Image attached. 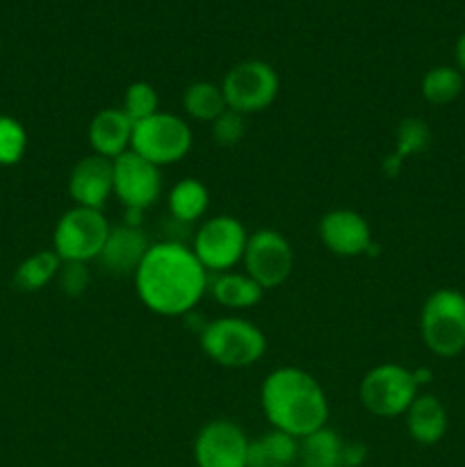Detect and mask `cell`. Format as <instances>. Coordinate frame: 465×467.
Masks as SVG:
<instances>
[{
  "label": "cell",
  "instance_id": "1",
  "mask_svg": "<svg viewBox=\"0 0 465 467\" xmlns=\"http://www.w3.org/2000/svg\"><path fill=\"white\" fill-rule=\"evenodd\" d=\"M132 281L137 296L150 313L160 317H185L194 313L208 292L210 274L190 246L162 240L150 244Z\"/></svg>",
  "mask_w": 465,
  "mask_h": 467
},
{
  "label": "cell",
  "instance_id": "2",
  "mask_svg": "<svg viewBox=\"0 0 465 467\" xmlns=\"http://www.w3.org/2000/svg\"><path fill=\"white\" fill-rule=\"evenodd\" d=\"M260 406L276 431L301 438L328 427V400L322 383L301 368H278L260 386Z\"/></svg>",
  "mask_w": 465,
  "mask_h": 467
},
{
  "label": "cell",
  "instance_id": "3",
  "mask_svg": "<svg viewBox=\"0 0 465 467\" xmlns=\"http://www.w3.org/2000/svg\"><path fill=\"white\" fill-rule=\"evenodd\" d=\"M201 349L219 368L246 369L264 356L267 337L258 324L228 315L203 324Z\"/></svg>",
  "mask_w": 465,
  "mask_h": 467
},
{
  "label": "cell",
  "instance_id": "4",
  "mask_svg": "<svg viewBox=\"0 0 465 467\" xmlns=\"http://www.w3.org/2000/svg\"><path fill=\"white\" fill-rule=\"evenodd\" d=\"M419 333L438 358H454L465 351V295L454 287H440L424 301Z\"/></svg>",
  "mask_w": 465,
  "mask_h": 467
},
{
  "label": "cell",
  "instance_id": "5",
  "mask_svg": "<svg viewBox=\"0 0 465 467\" xmlns=\"http://www.w3.org/2000/svg\"><path fill=\"white\" fill-rule=\"evenodd\" d=\"M109 222L103 210L73 205L59 217L53 233V251L62 263H96L108 240Z\"/></svg>",
  "mask_w": 465,
  "mask_h": 467
},
{
  "label": "cell",
  "instance_id": "6",
  "mask_svg": "<svg viewBox=\"0 0 465 467\" xmlns=\"http://www.w3.org/2000/svg\"><path fill=\"white\" fill-rule=\"evenodd\" d=\"M191 128L185 119L160 109L158 114L132 126L130 150L162 169L181 162L191 150Z\"/></svg>",
  "mask_w": 465,
  "mask_h": 467
},
{
  "label": "cell",
  "instance_id": "7",
  "mask_svg": "<svg viewBox=\"0 0 465 467\" xmlns=\"http://www.w3.org/2000/svg\"><path fill=\"white\" fill-rule=\"evenodd\" d=\"M278 89H281V80H278L276 68L263 59L237 62L235 67L228 68L222 80V91L228 109H235L244 117L272 108Z\"/></svg>",
  "mask_w": 465,
  "mask_h": 467
},
{
  "label": "cell",
  "instance_id": "8",
  "mask_svg": "<svg viewBox=\"0 0 465 467\" xmlns=\"http://www.w3.org/2000/svg\"><path fill=\"white\" fill-rule=\"evenodd\" d=\"M413 369L397 363H381L369 369L358 386L360 404L377 418L406 415L408 406L419 395Z\"/></svg>",
  "mask_w": 465,
  "mask_h": 467
},
{
  "label": "cell",
  "instance_id": "9",
  "mask_svg": "<svg viewBox=\"0 0 465 467\" xmlns=\"http://www.w3.org/2000/svg\"><path fill=\"white\" fill-rule=\"evenodd\" d=\"M246 242L249 233L240 219L231 214H217L201 223L191 242V251L205 272L222 274L231 272L237 263H242Z\"/></svg>",
  "mask_w": 465,
  "mask_h": 467
},
{
  "label": "cell",
  "instance_id": "10",
  "mask_svg": "<svg viewBox=\"0 0 465 467\" xmlns=\"http://www.w3.org/2000/svg\"><path fill=\"white\" fill-rule=\"evenodd\" d=\"M244 274H249L263 290H274L290 278L294 267V251L287 237L274 228H258L246 242Z\"/></svg>",
  "mask_w": 465,
  "mask_h": 467
},
{
  "label": "cell",
  "instance_id": "11",
  "mask_svg": "<svg viewBox=\"0 0 465 467\" xmlns=\"http://www.w3.org/2000/svg\"><path fill=\"white\" fill-rule=\"evenodd\" d=\"M114 169V196L126 210L146 213L153 208L162 192V173L160 167L150 164L141 155L128 153L112 160Z\"/></svg>",
  "mask_w": 465,
  "mask_h": 467
},
{
  "label": "cell",
  "instance_id": "12",
  "mask_svg": "<svg viewBox=\"0 0 465 467\" xmlns=\"http://www.w3.org/2000/svg\"><path fill=\"white\" fill-rule=\"evenodd\" d=\"M249 442L244 429L231 420H212L194 438L196 467H249Z\"/></svg>",
  "mask_w": 465,
  "mask_h": 467
},
{
  "label": "cell",
  "instance_id": "13",
  "mask_svg": "<svg viewBox=\"0 0 465 467\" xmlns=\"http://www.w3.org/2000/svg\"><path fill=\"white\" fill-rule=\"evenodd\" d=\"M319 240L333 255L340 258H358L377 251L367 219L346 208L331 210L319 219Z\"/></svg>",
  "mask_w": 465,
  "mask_h": 467
},
{
  "label": "cell",
  "instance_id": "14",
  "mask_svg": "<svg viewBox=\"0 0 465 467\" xmlns=\"http://www.w3.org/2000/svg\"><path fill=\"white\" fill-rule=\"evenodd\" d=\"M114 194L112 160L91 153L78 160L68 173V196L80 208L103 210L109 196Z\"/></svg>",
  "mask_w": 465,
  "mask_h": 467
},
{
  "label": "cell",
  "instance_id": "15",
  "mask_svg": "<svg viewBox=\"0 0 465 467\" xmlns=\"http://www.w3.org/2000/svg\"><path fill=\"white\" fill-rule=\"evenodd\" d=\"M149 249L150 242L140 226L121 223V226H112L96 263L109 276H135L137 267H140Z\"/></svg>",
  "mask_w": 465,
  "mask_h": 467
},
{
  "label": "cell",
  "instance_id": "16",
  "mask_svg": "<svg viewBox=\"0 0 465 467\" xmlns=\"http://www.w3.org/2000/svg\"><path fill=\"white\" fill-rule=\"evenodd\" d=\"M132 126L135 123L126 117L121 108L100 109L91 119L89 130H87L91 150L108 160H117L119 155L128 153L132 141Z\"/></svg>",
  "mask_w": 465,
  "mask_h": 467
},
{
  "label": "cell",
  "instance_id": "17",
  "mask_svg": "<svg viewBox=\"0 0 465 467\" xmlns=\"http://www.w3.org/2000/svg\"><path fill=\"white\" fill-rule=\"evenodd\" d=\"M450 418L436 395H418L406 410V431L418 445H438L445 438Z\"/></svg>",
  "mask_w": 465,
  "mask_h": 467
},
{
  "label": "cell",
  "instance_id": "18",
  "mask_svg": "<svg viewBox=\"0 0 465 467\" xmlns=\"http://www.w3.org/2000/svg\"><path fill=\"white\" fill-rule=\"evenodd\" d=\"M210 295L219 306L231 310L253 308L263 301L264 290L244 272H222L210 276Z\"/></svg>",
  "mask_w": 465,
  "mask_h": 467
},
{
  "label": "cell",
  "instance_id": "19",
  "mask_svg": "<svg viewBox=\"0 0 465 467\" xmlns=\"http://www.w3.org/2000/svg\"><path fill=\"white\" fill-rule=\"evenodd\" d=\"M296 461L299 441L276 429L249 442V467H294Z\"/></svg>",
  "mask_w": 465,
  "mask_h": 467
},
{
  "label": "cell",
  "instance_id": "20",
  "mask_svg": "<svg viewBox=\"0 0 465 467\" xmlns=\"http://www.w3.org/2000/svg\"><path fill=\"white\" fill-rule=\"evenodd\" d=\"M169 214L181 223H194L205 217L210 208V192L196 178H182L169 192Z\"/></svg>",
  "mask_w": 465,
  "mask_h": 467
},
{
  "label": "cell",
  "instance_id": "21",
  "mask_svg": "<svg viewBox=\"0 0 465 467\" xmlns=\"http://www.w3.org/2000/svg\"><path fill=\"white\" fill-rule=\"evenodd\" d=\"M431 144V130H429L427 121L418 117H408L399 123L397 128V141H395V153L388 155L383 162V171L388 176L395 178L401 171V164L406 158L424 153Z\"/></svg>",
  "mask_w": 465,
  "mask_h": 467
},
{
  "label": "cell",
  "instance_id": "22",
  "mask_svg": "<svg viewBox=\"0 0 465 467\" xmlns=\"http://www.w3.org/2000/svg\"><path fill=\"white\" fill-rule=\"evenodd\" d=\"M342 450L345 441L337 436L336 429L324 427L319 431L299 441V461L301 467H345L342 465Z\"/></svg>",
  "mask_w": 465,
  "mask_h": 467
},
{
  "label": "cell",
  "instance_id": "23",
  "mask_svg": "<svg viewBox=\"0 0 465 467\" xmlns=\"http://www.w3.org/2000/svg\"><path fill=\"white\" fill-rule=\"evenodd\" d=\"M62 260L57 258L53 249L36 251L30 258L23 260L14 272V285L21 292H39L48 285L53 278H57Z\"/></svg>",
  "mask_w": 465,
  "mask_h": 467
},
{
  "label": "cell",
  "instance_id": "24",
  "mask_svg": "<svg viewBox=\"0 0 465 467\" xmlns=\"http://www.w3.org/2000/svg\"><path fill=\"white\" fill-rule=\"evenodd\" d=\"M182 108L190 114L191 119L203 123H212L219 114H223L228 109L226 99H223L222 85H214V82L199 80L191 82L190 87L182 94Z\"/></svg>",
  "mask_w": 465,
  "mask_h": 467
},
{
  "label": "cell",
  "instance_id": "25",
  "mask_svg": "<svg viewBox=\"0 0 465 467\" xmlns=\"http://www.w3.org/2000/svg\"><path fill=\"white\" fill-rule=\"evenodd\" d=\"M465 85L463 73L456 67H433L422 78V96L431 105H450L460 96Z\"/></svg>",
  "mask_w": 465,
  "mask_h": 467
},
{
  "label": "cell",
  "instance_id": "26",
  "mask_svg": "<svg viewBox=\"0 0 465 467\" xmlns=\"http://www.w3.org/2000/svg\"><path fill=\"white\" fill-rule=\"evenodd\" d=\"M27 150V132L18 119L0 114V167H14Z\"/></svg>",
  "mask_w": 465,
  "mask_h": 467
},
{
  "label": "cell",
  "instance_id": "27",
  "mask_svg": "<svg viewBox=\"0 0 465 467\" xmlns=\"http://www.w3.org/2000/svg\"><path fill=\"white\" fill-rule=\"evenodd\" d=\"M123 112L132 123L144 121V119L153 117L160 112V96L150 82L137 80L132 82L123 96Z\"/></svg>",
  "mask_w": 465,
  "mask_h": 467
},
{
  "label": "cell",
  "instance_id": "28",
  "mask_svg": "<svg viewBox=\"0 0 465 467\" xmlns=\"http://www.w3.org/2000/svg\"><path fill=\"white\" fill-rule=\"evenodd\" d=\"M244 114L235 112V109H226L223 114H219L212 123H210V135L212 141L222 149H232L242 141L246 132V121Z\"/></svg>",
  "mask_w": 465,
  "mask_h": 467
},
{
  "label": "cell",
  "instance_id": "29",
  "mask_svg": "<svg viewBox=\"0 0 465 467\" xmlns=\"http://www.w3.org/2000/svg\"><path fill=\"white\" fill-rule=\"evenodd\" d=\"M57 283L67 296H80L89 287V269L85 263H62Z\"/></svg>",
  "mask_w": 465,
  "mask_h": 467
},
{
  "label": "cell",
  "instance_id": "30",
  "mask_svg": "<svg viewBox=\"0 0 465 467\" xmlns=\"http://www.w3.org/2000/svg\"><path fill=\"white\" fill-rule=\"evenodd\" d=\"M367 459V447L363 442H345L342 450V465L345 467H360Z\"/></svg>",
  "mask_w": 465,
  "mask_h": 467
},
{
  "label": "cell",
  "instance_id": "31",
  "mask_svg": "<svg viewBox=\"0 0 465 467\" xmlns=\"http://www.w3.org/2000/svg\"><path fill=\"white\" fill-rule=\"evenodd\" d=\"M454 57H456V68H459L460 73H465V32L459 36V41H456Z\"/></svg>",
  "mask_w": 465,
  "mask_h": 467
},
{
  "label": "cell",
  "instance_id": "32",
  "mask_svg": "<svg viewBox=\"0 0 465 467\" xmlns=\"http://www.w3.org/2000/svg\"><path fill=\"white\" fill-rule=\"evenodd\" d=\"M413 377H415V383H418V388H419V386H427V383L433 379V374L429 368H418V369H413Z\"/></svg>",
  "mask_w": 465,
  "mask_h": 467
}]
</instances>
